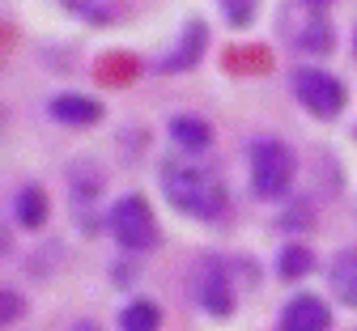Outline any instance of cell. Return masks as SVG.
<instances>
[{"label": "cell", "mask_w": 357, "mask_h": 331, "mask_svg": "<svg viewBox=\"0 0 357 331\" xmlns=\"http://www.w3.org/2000/svg\"><path fill=\"white\" fill-rule=\"evenodd\" d=\"M158 183L166 200L183 213V217H196V221H221L230 208V196H226V183H221L213 170L204 166H192V162H178V157H166L158 166Z\"/></svg>", "instance_id": "6da1fadb"}, {"label": "cell", "mask_w": 357, "mask_h": 331, "mask_svg": "<svg viewBox=\"0 0 357 331\" xmlns=\"http://www.w3.org/2000/svg\"><path fill=\"white\" fill-rule=\"evenodd\" d=\"M247 157H251V187H255V196H264V200L285 196V187L294 178V153H289L285 140L255 136Z\"/></svg>", "instance_id": "7a4b0ae2"}, {"label": "cell", "mask_w": 357, "mask_h": 331, "mask_svg": "<svg viewBox=\"0 0 357 331\" xmlns=\"http://www.w3.org/2000/svg\"><path fill=\"white\" fill-rule=\"evenodd\" d=\"M111 233L123 251H153L158 247V221L141 196H123L111 208Z\"/></svg>", "instance_id": "3957f363"}, {"label": "cell", "mask_w": 357, "mask_h": 331, "mask_svg": "<svg viewBox=\"0 0 357 331\" xmlns=\"http://www.w3.org/2000/svg\"><path fill=\"white\" fill-rule=\"evenodd\" d=\"M294 98L315 115V119H336L344 111V85L324 72V68H294Z\"/></svg>", "instance_id": "277c9868"}, {"label": "cell", "mask_w": 357, "mask_h": 331, "mask_svg": "<svg viewBox=\"0 0 357 331\" xmlns=\"http://www.w3.org/2000/svg\"><path fill=\"white\" fill-rule=\"evenodd\" d=\"M196 302L213 314V318H230L234 314V289H230V268L221 259H200L196 263V280H192Z\"/></svg>", "instance_id": "5b68a950"}, {"label": "cell", "mask_w": 357, "mask_h": 331, "mask_svg": "<svg viewBox=\"0 0 357 331\" xmlns=\"http://www.w3.org/2000/svg\"><path fill=\"white\" fill-rule=\"evenodd\" d=\"M332 327V314L319 298L310 293H298L285 310H281V331H328Z\"/></svg>", "instance_id": "8992f818"}, {"label": "cell", "mask_w": 357, "mask_h": 331, "mask_svg": "<svg viewBox=\"0 0 357 331\" xmlns=\"http://www.w3.org/2000/svg\"><path fill=\"white\" fill-rule=\"evenodd\" d=\"M204 43H208V26L204 22H188L183 38H178V47H174V56H166L158 64V72H188L204 56Z\"/></svg>", "instance_id": "52a82bcc"}, {"label": "cell", "mask_w": 357, "mask_h": 331, "mask_svg": "<svg viewBox=\"0 0 357 331\" xmlns=\"http://www.w3.org/2000/svg\"><path fill=\"white\" fill-rule=\"evenodd\" d=\"M328 285H332V293L344 306L357 310V247H344V251L332 255V263H328Z\"/></svg>", "instance_id": "ba28073f"}, {"label": "cell", "mask_w": 357, "mask_h": 331, "mask_svg": "<svg viewBox=\"0 0 357 331\" xmlns=\"http://www.w3.org/2000/svg\"><path fill=\"white\" fill-rule=\"evenodd\" d=\"M47 111H52V119L73 123V128H85V123H98L102 119V107L94 98H81V93H60V98L47 102Z\"/></svg>", "instance_id": "9c48e42d"}, {"label": "cell", "mask_w": 357, "mask_h": 331, "mask_svg": "<svg viewBox=\"0 0 357 331\" xmlns=\"http://www.w3.org/2000/svg\"><path fill=\"white\" fill-rule=\"evenodd\" d=\"M60 5L89 26H115L128 13V0H60Z\"/></svg>", "instance_id": "30bf717a"}, {"label": "cell", "mask_w": 357, "mask_h": 331, "mask_svg": "<svg viewBox=\"0 0 357 331\" xmlns=\"http://www.w3.org/2000/svg\"><path fill=\"white\" fill-rule=\"evenodd\" d=\"M170 140L178 149H188V153H204L213 145V128L196 115H174L170 119Z\"/></svg>", "instance_id": "8fae6325"}, {"label": "cell", "mask_w": 357, "mask_h": 331, "mask_svg": "<svg viewBox=\"0 0 357 331\" xmlns=\"http://www.w3.org/2000/svg\"><path fill=\"white\" fill-rule=\"evenodd\" d=\"M13 217L22 221V229H38L47 221V196H43V187H22L17 200H13Z\"/></svg>", "instance_id": "7c38bea8"}, {"label": "cell", "mask_w": 357, "mask_h": 331, "mask_svg": "<svg viewBox=\"0 0 357 331\" xmlns=\"http://www.w3.org/2000/svg\"><path fill=\"white\" fill-rule=\"evenodd\" d=\"M310 268H315V255H310V247H302V243H285V247H281L277 272H281L285 280H298V276H306Z\"/></svg>", "instance_id": "4fadbf2b"}, {"label": "cell", "mask_w": 357, "mask_h": 331, "mask_svg": "<svg viewBox=\"0 0 357 331\" xmlns=\"http://www.w3.org/2000/svg\"><path fill=\"white\" fill-rule=\"evenodd\" d=\"M119 331H158V306L153 302H132L119 310Z\"/></svg>", "instance_id": "5bb4252c"}, {"label": "cell", "mask_w": 357, "mask_h": 331, "mask_svg": "<svg viewBox=\"0 0 357 331\" xmlns=\"http://www.w3.org/2000/svg\"><path fill=\"white\" fill-rule=\"evenodd\" d=\"M302 52H332V26L328 22H310L306 30H298V38H294Z\"/></svg>", "instance_id": "9a60e30c"}, {"label": "cell", "mask_w": 357, "mask_h": 331, "mask_svg": "<svg viewBox=\"0 0 357 331\" xmlns=\"http://www.w3.org/2000/svg\"><path fill=\"white\" fill-rule=\"evenodd\" d=\"M221 13H226V22L230 26H251V17H255V0H221Z\"/></svg>", "instance_id": "2e32d148"}, {"label": "cell", "mask_w": 357, "mask_h": 331, "mask_svg": "<svg viewBox=\"0 0 357 331\" xmlns=\"http://www.w3.org/2000/svg\"><path fill=\"white\" fill-rule=\"evenodd\" d=\"M17 310H22L17 293H5V310H0V318H5V323H13V318H17Z\"/></svg>", "instance_id": "e0dca14e"}, {"label": "cell", "mask_w": 357, "mask_h": 331, "mask_svg": "<svg viewBox=\"0 0 357 331\" xmlns=\"http://www.w3.org/2000/svg\"><path fill=\"white\" fill-rule=\"evenodd\" d=\"M73 331H98V323H89V318H81V323H77Z\"/></svg>", "instance_id": "ac0fdd59"}, {"label": "cell", "mask_w": 357, "mask_h": 331, "mask_svg": "<svg viewBox=\"0 0 357 331\" xmlns=\"http://www.w3.org/2000/svg\"><path fill=\"white\" fill-rule=\"evenodd\" d=\"M306 5H310V9H319V5H328V0H306Z\"/></svg>", "instance_id": "d6986e66"}, {"label": "cell", "mask_w": 357, "mask_h": 331, "mask_svg": "<svg viewBox=\"0 0 357 331\" xmlns=\"http://www.w3.org/2000/svg\"><path fill=\"white\" fill-rule=\"evenodd\" d=\"M353 52H357V34H353Z\"/></svg>", "instance_id": "ffe728a7"}]
</instances>
